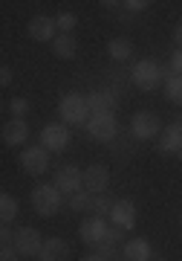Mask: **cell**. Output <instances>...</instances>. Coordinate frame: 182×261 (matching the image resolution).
Here are the masks:
<instances>
[{"mask_svg":"<svg viewBox=\"0 0 182 261\" xmlns=\"http://www.w3.org/2000/svg\"><path fill=\"white\" fill-rule=\"evenodd\" d=\"M110 186V168L104 166H87L84 168V189L90 192V195H104Z\"/></svg>","mask_w":182,"mask_h":261,"instance_id":"obj_11","label":"cell"},{"mask_svg":"<svg viewBox=\"0 0 182 261\" xmlns=\"http://www.w3.org/2000/svg\"><path fill=\"white\" fill-rule=\"evenodd\" d=\"M107 232H110V226H107V221L104 218H84L81 221V226H78V235H81V241L84 244H99V241H104L107 238Z\"/></svg>","mask_w":182,"mask_h":261,"instance_id":"obj_13","label":"cell"},{"mask_svg":"<svg viewBox=\"0 0 182 261\" xmlns=\"http://www.w3.org/2000/svg\"><path fill=\"white\" fill-rule=\"evenodd\" d=\"M81 261H107V258H104V255H99V252H93V255H84Z\"/></svg>","mask_w":182,"mask_h":261,"instance_id":"obj_32","label":"cell"},{"mask_svg":"<svg viewBox=\"0 0 182 261\" xmlns=\"http://www.w3.org/2000/svg\"><path fill=\"white\" fill-rule=\"evenodd\" d=\"M20 252L15 250V244H3V250H0V261H18Z\"/></svg>","mask_w":182,"mask_h":261,"instance_id":"obj_27","label":"cell"},{"mask_svg":"<svg viewBox=\"0 0 182 261\" xmlns=\"http://www.w3.org/2000/svg\"><path fill=\"white\" fill-rule=\"evenodd\" d=\"M52 186L58 189V192H64V195L73 197L75 192H81V189H84V171L78 166H73V163H67V166L55 168Z\"/></svg>","mask_w":182,"mask_h":261,"instance_id":"obj_4","label":"cell"},{"mask_svg":"<svg viewBox=\"0 0 182 261\" xmlns=\"http://www.w3.org/2000/svg\"><path fill=\"white\" fill-rule=\"evenodd\" d=\"M29 38L38 41V44H46V41H55V38L61 35L58 32V23L55 18H46V15H35V18L29 20Z\"/></svg>","mask_w":182,"mask_h":261,"instance_id":"obj_10","label":"cell"},{"mask_svg":"<svg viewBox=\"0 0 182 261\" xmlns=\"http://www.w3.org/2000/svg\"><path fill=\"white\" fill-rule=\"evenodd\" d=\"M46 238H41V232H38L35 226H18L15 229V250L23 255V258H35V255H41V247H44Z\"/></svg>","mask_w":182,"mask_h":261,"instance_id":"obj_5","label":"cell"},{"mask_svg":"<svg viewBox=\"0 0 182 261\" xmlns=\"http://www.w3.org/2000/svg\"><path fill=\"white\" fill-rule=\"evenodd\" d=\"M87 134H90L93 140H99V142L116 140V134H118L116 116H113V113H93L90 119H87Z\"/></svg>","mask_w":182,"mask_h":261,"instance_id":"obj_6","label":"cell"},{"mask_svg":"<svg viewBox=\"0 0 182 261\" xmlns=\"http://www.w3.org/2000/svg\"><path fill=\"white\" fill-rule=\"evenodd\" d=\"M162 73H165V96H168V102L182 108V75L171 73V67H162Z\"/></svg>","mask_w":182,"mask_h":261,"instance_id":"obj_19","label":"cell"},{"mask_svg":"<svg viewBox=\"0 0 182 261\" xmlns=\"http://www.w3.org/2000/svg\"><path fill=\"white\" fill-rule=\"evenodd\" d=\"M61 203H64V197H61V192L52 183H38L32 189V206H35V212L41 218H52L61 209Z\"/></svg>","mask_w":182,"mask_h":261,"instance_id":"obj_3","label":"cell"},{"mask_svg":"<svg viewBox=\"0 0 182 261\" xmlns=\"http://www.w3.org/2000/svg\"><path fill=\"white\" fill-rule=\"evenodd\" d=\"M26 140H29L26 119H15V116H12V119L3 125V142H6L9 148H18V145H23Z\"/></svg>","mask_w":182,"mask_h":261,"instance_id":"obj_15","label":"cell"},{"mask_svg":"<svg viewBox=\"0 0 182 261\" xmlns=\"http://www.w3.org/2000/svg\"><path fill=\"white\" fill-rule=\"evenodd\" d=\"M110 224L125 229V232L133 229L136 226V206H133V200H116L113 209H110Z\"/></svg>","mask_w":182,"mask_h":261,"instance_id":"obj_12","label":"cell"},{"mask_svg":"<svg viewBox=\"0 0 182 261\" xmlns=\"http://www.w3.org/2000/svg\"><path fill=\"white\" fill-rule=\"evenodd\" d=\"M122 6H125L128 12H145L150 3H147V0H128V3H122Z\"/></svg>","mask_w":182,"mask_h":261,"instance_id":"obj_29","label":"cell"},{"mask_svg":"<svg viewBox=\"0 0 182 261\" xmlns=\"http://www.w3.org/2000/svg\"><path fill=\"white\" fill-rule=\"evenodd\" d=\"M87 108L93 113H113L116 111V93L113 90H93L87 93Z\"/></svg>","mask_w":182,"mask_h":261,"instance_id":"obj_17","label":"cell"},{"mask_svg":"<svg viewBox=\"0 0 182 261\" xmlns=\"http://www.w3.org/2000/svg\"><path fill=\"white\" fill-rule=\"evenodd\" d=\"M12 79H15V73H12V67H9V64H3V67H0V84H3V87H9V84H12Z\"/></svg>","mask_w":182,"mask_h":261,"instance_id":"obj_30","label":"cell"},{"mask_svg":"<svg viewBox=\"0 0 182 261\" xmlns=\"http://www.w3.org/2000/svg\"><path fill=\"white\" fill-rule=\"evenodd\" d=\"M107 56L113 58V61H128L130 56H133V41L125 35H116L107 41Z\"/></svg>","mask_w":182,"mask_h":261,"instance_id":"obj_18","label":"cell"},{"mask_svg":"<svg viewBox=\"0 0 182 261\" xmlns=\"http://www.w3.org/2000/svg\"><path fill=\"white\" fill-rule=\"evenodd\" d=\"M55 23H58V32L61 35H73V29H75V23H78V18H75L73 12H58V18H55Z\"/></svg>","mask_w":182,"mask_h":261,"instance_id":"obj_24","label":"cell"},{"mask_svg":"<svg viewBox=\"0 0 182 261\" xmlns=\"http://www.w3.org/2000/svg\"><path fill=\"white\" fill-rule=\"evenodd\" d=\"M90 206H93V195L87 189H81V192H75V195L70 197V209H73V212H87Z\"/></svg>","mask_w":182,"mask_h":261,"instance_id":"obj_23","label":"cell"},{"mask_svg":"<svg viewBox=\"0 0 182 261\" xmlns=\"http://www.w3.org/2000/svg\"><path fill=\"white\" fill-rule=\"evenodd\" d=\"M179 160H182V151H179Z\"/></svg>","mask_w":182,"mask_h":261,"instance_id":"obj_34","label":"cell"},{"mask_svg":"<svg viewBox=\"0 0 182 261\" xmlns=\"http://www.w3.org/2000/svg\"><path fill=\"white\" fill-rule=\"evenodd\" d=\"M171 73H176V75H182V49H176V53H171Z\"/></svg>","mask_w":182,"mask_h":261,"instance_id":"obj_28","label":"cell"},{"mask_svg":"<svg viewBox=\"0 0 182 261\" xmlns=\"http://www.w3.org/2000/svg\"><path fill=\"white\" fill-rule=\"evenodd\" d=\"M9 111H12V116H15V119H23V116L29 113V99H23V96H15V99L9 102Z\"/></svg>","mask_w":182,"mask_h":261,"instance_id":"obj_25","label":"cell"},{"mask_svg":"<svg viewBox=\"0 0 182 261\" xmlns=\"http://www.w3.org/2000/svg\"><path fill=\"white\" fill-rule=\"evenodd\" d=\"M93 212L99 215V218H104V215H110V209H113V203H110L104 195H93V206H90Z\"/></svg>","mask_w":182,"mask_h":261,"instance_id":"obj_26","label":"cell"},{"mask_svg":"<svg viewBox=\"0 0 182 261\" xmlns=\"http://www.w3.org/2000/svg\"><path fill=\"white\" fill-rule=\"evenodd\" d=\"M20 166H23V171L26 174H35V177H41L46 168H49V151L38 142V145H29V148L20 151Z\"/></svg>","mask_w":182,"mask_h":261,"instance_id":"obj_7","label":"cell"},{"mask_svg":"<svg viewBox=\"0 0 182 261\" xmlns=\"http://www.w3.org/2000/svg\"><path fill=\"white\" fill-rule=\"evenodd\" d=\"M173 41H176V49H182V23H176L173 29Z\"/></svg>","mask_w":182,"mask_h":261,"instance_id":"obj_31","label":"cell"},{"mask_svg":"<svg viewBox=\"0 0 182 261\" xmlns=\"http://www.w3.org/2000/svg\"><path fill=\"white\" fill-rule=\"evenodd\" d=\"M58 113H61V119L70 122V125H87L90 119V108H87V96L81 93H64L61 96V102H58Z\"/></svg>","mask_w":182,"mask_h":261,"instance_id":"obj_2","label":"cell"},{"mask_svg":"<svg viewBox=\"0 0 182 261\" xmlns=\"http://www.w3.org/2000/svg\"><path fill=\"white\" fill-rule=\"evenodd\" d=\"M156 148L162 151V154H179L182 151V125H165L162 134H159V142H156Z\"/></svg>","mask_w":182,"mask_h":261,"instance_id":"obj_14","label":"cell"},{"mask_svg":"<svg viewBox=\"0 0 182 261\" xmlns=\"http://www.w3.org/2000/svg\"><path fill=\"white\" fill-rule=\"evenodd\" d=\"M107 261H118V258H107Z\"/></svg>","mask_w":182,"mask_h":261,"instance_id":"obj_33","label":"cell"},{"mask_svg":"<svg viewBox=\"0 0 182 261\" xmlns=\"http://www.w3.org/2000/svg\"><path fill=\"white\" fill-rule=\"evenodd\" d=\"M162 79H165L162 64L154 61V58H142V61H136L133 70H130V82H133V87L145 90V93H147V90H156Z\"/></svg>","mask_w":182,"mask_h":261,"instance_id":"obj_1","label":"cell"},{"mask_svg":"<svg viewBox=\"0 0 182 261\" xmlns=\"http://www.w3.org/2000/svg\"><path fill=\"white\" fill-rule=\"evenodd\" d=\"M70 255L73 252H70V244L64 238H46L38 258L41 261H70Z\"/></svg>","mask_w":182,"mask_h":261,"instance_id":"obj_16","label":"cell"},{"mask_svg":"<svg viewBox=\"0 0 182 261\" xmlns=\"http://www.w3.org/2000/svg\"><path fill=\"white\" fill-rule=\"evenodd\" d=\"M41 145H44L49 154H61V151L70 145V130L64 128V125H46L44 130H41Z\"/></svg>","mask_w":182,"mask_h":261,"instance_id":"obj_9","label":"cell"},{"mask_svg":"<svg viewBox=\"0 0 182 261\" xmlns=\"http://www.w3.org/2000/svg\"><path fill=\"white\" fill-rule=\"evenodd\" d=\"M15 218H18V200H15L12 195H3L0 197V221L9 226Z\"/></svg>","mask_w":182,"mask_h":261,"instance_id":"obj_22","label":"cell"},{"mask_svg":"<svg viewBox=\"0 0 182 261\" xmlns=\"http://www.w3.org/2000/svg\"><path fill=\"white\" fill-rule=\"evenodd\" d=\"M159 130H162V122H159L156 113H150V111L133 113V119H130V134H133L136 140H154Z\"/></svg>","mask_w":182,"mask_h":261,"instance_id":"obj_8","label":"cell"},{"mask_svg":"<svg viewBox=\"0 0 182 261\" xmlns=\"http://www.w3.org/2000/svg\"><path fill=\"white\" fill-rule=\"evenodd\" d=\"M125 261H150V244L145 238H130L125 244Z\"/></svg>","mask_w":182,"mask_h":261,"instance_id":"obj_20","label":"cell"},{"mask_svg":"<svg viewBox=\"0 0 182 261\" xmlns=\"http://www.w3.org/2000/svg\"><path fill=\"white\" fill-rule=\"evenodd\" d=\"M52 53L58 58H64V61H70V58H75V53H78V41H75L73 35H58L52 41Z\"/></svg>","mask_w":182,"mask_h":261,"instance_id":"obj_21","label":"cell"}]
</instances>
